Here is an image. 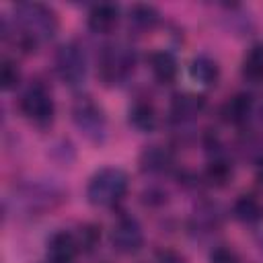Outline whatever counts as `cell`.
I'll return each mask as SVG.
<instances>
[{
    "instance_id": "4",
    "label": "cell",
    "mask_w": 263,
    "mask_h": 263,
    "mask_svg": "<svg viewBox=\"0 0 263 263\" xmlns=\"http://www.w3.org/2000/svg\"><path fill=\"white\" fill-rule=\"evenodd\" d=\"M18 109L25 119L39 129L49 127L55 119V101L51 97V90L43 82H31L23 90L18 99Z\"/></svg>"
},
{
    "instance_id": "19",
    "label": "cell",
    "mask_w": 263,
    "mask_h": 263,
    "mask_svg": "<svg viewBox=\"0 0 263 263\" xmlns=\"http://www.w3.org/2000/svg\"><path fill=\"white\" fill-rule=\"evenodd\" d=\"M203 179L212 185V187H224L230 183L232 179V166L226 158L222 156H216L208 162L205 171H203Z\"/></svg>"
},
{
    "instance_id": "21",
    "label": "cell",
    "mask_w": 263,
    "mask_h": 263,
    "mask_svg": "<svg viewBox=\"0 0 263 263\" xmlns=\"http://www.w3.org/2000/svg\"><path fill=\"white\" fill-rule=\"evenodd\" d=\"M0 84L4 90H14L21 84V68L14 60H2L0 66Z\"/></svg>"
},
{
    "instance_id": "22",
    "label": "cell",
    "mask_w": 263,
    "mask_h": 263,
    "mask_svg": "<svg viewBox=\"0 0 263 263\" xmlns=\"http://www.w3.org/2000/svg\"><path fill=\"white\" fill-rule=\"evenodd\" d=\"M210 263H240V261L230 247H216L210 253Z\"/></svg>"
},
{
    "instance_id": "23",
    "label": "cell",
    "mask_w": 263,
    "mask_h": 263,
    "mask_svg": "<svg viewBox=\"0 0 263 263\" xmlns=\"http://www.w3.org/2000/svg\"><path fill=\"white\" fill-rule=\"evenodd\" d=\"M154 263H187V259H185V255L179 253L177 249H168V247H164V249L156 251V255H154Z\"/></svg>"
},
{
    "instance_id": "11",
    "label": "cell",
    "mask_w": 263,
    "mask_h": 263,
    "mask_svg": "<svg viewBox=\"0 0 263 263\" xmlns=\"http://www.w3.org/2000/svg\"><path fill=\"white\" fill-rule=\"evenodd\" d=\"M251 115H253V97L249 92H236L228 97L220 107L222 121L234 127L245 125Z\"/></svg>"
},
{
    "instance_id": "24",
    "label": "cell",
    "mask_w": 263,
    "mask_h": 263,
    "mask_svg": "<svg viewBox=\"0 0 263 263\" xmlns=\"http://www.w3.org/2000/svg\"><path fill=\"white\" fill-rule=\"evenodd\" d=\"M47 263H49V261H47Z\"/></svg>"
},
{
    "instance_id": "16",
    "label": "cell",
    "mask_w": 263,
    "mask_h": 263,
    "mask_svg": "<svg viewBox=\"0 0 263 263\" xmlns=\"http://www.w3.org/2000/svg\"><path fill=\"white\" fill-rule=\"evenodd\" d=\"M232 216L242 224H257L263 220V203L251 193L238 195L232 203Z\"/></svg>"
},
{
    "instance_id": "1",
    "label": "cell",
    "mask_w": 263,
    "mask_h": 263,
    "mask_svg": "<svg viewBox=\"0 0 263 263\" xmlns=\"http://www.w3.org/2000/svg\"><path fill=\"white\" fill-rule=\"evenodd\" d=\"M12 23V33L2 31V37H12L14 45L25 53L35 51L37 43L53 39L60 29L58 12L41 2H16Z\"/></svg>"
},
{
    "instance_id": "14",
    "label": "cell",
    "mask_w": 263,
    "mask_h": 263,
    "mask_svg": "<svg viewBox=\"0 0 263 263\" xmlns=\"http://www.w3.org/2000/svg\"><path fill=\"white\" fill-rule=\"evenodd\" d=\"M140 171L148 175H160L166 173L173 164V154L164 146H146L140 152Z\"/></svg>"
},
{
    "instance_id": "15",
    "label": "cell",
    "mask_w": 263,
    "mask_h": 263,
    "mask_svg": "<svg viewBox=\"0 0 263 263\" xmlns=\"http://www.w3.org/2000/svg\"><path fill=\"white\" fill-rule=\"evenodd\" d=\"M127 121L134 129H138L142 134H150L158 125V115H156V109L150 101L138 99L127 111Z\"/></svg>"
},
{
    "instance_id": "5",
    "label": "cell",
    "mask_w": 263,
    "mask_h": 263,
    "mask_svg": "<svg viewBox=\"0 0 263 263\" xmlns=\"http://www.w3.org/2000/svg\"><path fill=\"white\" fill-rule=\"evenodd\" d=\"M72 121L76 129L92 144H103L107 140V115L103 107L88 95H82L72 105Z\"/></svg>"
},
{
    "instance_id": "8",
    "label": "cell",
    "mask_w": 263,
    "mask_h": 263,
    "mask_svg": "<svg viewBox=\"0 0 263 263\" xmlns=\"http://www.w3.org/2000/svg\"><path fill=\"white\" fill-rule=\"evenodd\" d=\"M205 109V97L197 92H177L171 99L168 115L175 123H189L197 119Z\"/></svg>"
},
{
    "instance_id": "10",
    "label": "cell",
    "mask_w": 263,
    "mask_h": 263,
    "mask_svg": "<svg viewBox=\"0 0 263 263\" xmlns=\"http://www.w3.org/2000/svg\"><path fill=\"white\" fill-rule=\"evenodd\" d=\"M80 253L78 240L72 232L58 230L47 240V259L49 263H74Z\"/></svg>"
},
{
    "instance_id": "18",
    "label": "cell",
    "mask_w": 263,
    "mask_h": 263,
    "mask_svg": "<svg viewBox=\"0 0 263 263\" xmlns=\"http://www.w3.org/2000/svg\"><path fill=\"white\" fill-rule=\"evenodd\" d=\"M160 23V12L156 6L152 4H134L129 8V25L140 31V33H148L154 31Z\"/></svg>"
},
{
    "instance_id": "3",
    "label": "cell",
    "mask_w": 263,
    "mask_h": 263,
    "mask_svg": "<svg viewBox=\"0 0 263 263\" xmlns=\"http://www.w3.org/2000/svg\"><path fill=\"white\" fill-rule=\"evenodd\" d=\"M129 189V177L119 166L99 168L86 183V201L95 208L117 205Z\"/></svg>"
},
{
    "instance_id": "6",
    "label": "cell",
    "mask_w": 263,
    "mask_h": 263,
    "mask_svg": "<svg viewBox=\"0 0 263 263\" xmlns=\"http://www.w3.org/2000/svg\"><path fill=\"white\" fill-rule=\"evenodd\" d=\"M55 72L66 86H80L86 80V53L78 41H66L58 47L53 58Z\"/></svg>"
},
{
    "instance_id": "7",
    "label": "cell",
    "mask_w": 263,
    "mask_h": 263,
    "mask_svg": "<svg viewBox=\"0 0 263 263\" xmlns=\"http://www.w3.org/2000/svg\"><path fill=\"white\" fill-rule=\"evenodd\" d=\"M111 247L119 255H136L144 247V228L134 216H119L111 228Z\"/></svg>"
},
{
    "instance_id": "9",
    "label": "cell",
    "mask_w": 263,
    "mask_h": 263,
    "mask_svg": "<svg viewBox=\"0 0 263 263\" xmlns=\"http://www.w3.org/2000/svg\"><path fill=\"white\" fill-rule=\"evenodd\" d=\"M119 18H121V10L115 2H99L90 6L86 14V25L97 35H109L117 29Z\"/></svg>"
},
{
    "instance_id": "2",
    "label": "cell",
    "mask_w": 263,
    "mask_h": 263,
    "mask_svg": "<svg viewBox=\"0 0 263 263\" xmlns=\"http://www.w3.org/2000/svg\"><path fill=\"white\" fill-rule=\"evenodd\" d=\"M138 64L136 49L127 43H107L97 58V76L105 86H119L129 80Z\"/></svg>"
},
{
    "instance_id": "13",
    "label": "cell",
    "mask_w": 263,
    "mask_h": 263,
    "mask_svg": "<svg viewBox=\"0 0 263 263\" xmlns=\"http://www.w3.org/2000/svg\"><path fill=\"white\" fill-rule=\"evenodd\" d=\"M189 76L191 80H195L201 86H216L220 80V66L214 58H210L208 53H197L191 64H189Z\"/></svg>"
},
{
    "instance_id": "12",
    "label": "cell",
    "mask_w": 263,
    "mask_h": 263,
    "mask_svg": "<svg viewBox=\"0 0 263 263\" xmlns=\"http://www.w3.org/2000/svg\"><path fill=\"white\" fill-rule=\"evenodd\" d=\"M148 66L152 76L160 84H171L177 80L179 74V62L168 49H154L148 53Z\"/></svg>"
},
{
    "instance_id": "17",
    "label": "cell",
    "mask_w": 263,
    "mask_h": 263,
    "mask_svg": "<svg viewBox=\"0 0 263 263\" xmlns=\"http://www.w3.org/2000/svg\"><path fill=\"white\" fill-rule=\"evenodd\" d=\"M240 74L249 82H261L263 80V41L253 43L240 62Z\"/></svg>"
},
{
    "instance_id": "20",
    "label": "cell",
    "mask_w": 263,
    "mask_h": 263,
    "mask_svg": "<svg viewBox=\"0 0 263 263\" xmlns=\"http://www.w3.org/2000/svg\"><path fill=\"white\" fill-rule=\"evenodd\" d=\"M74 236L78 240L80 251L82 253H90V251H95V247L101 240V228L97 224H82Z\"/></svg>"
}]
</instances>
